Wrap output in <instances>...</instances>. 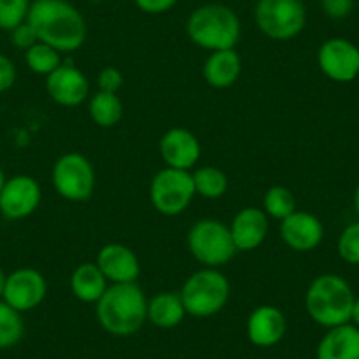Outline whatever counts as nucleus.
Masks as SVG:
<instances>
[{
    "label": "nucleus",
    "instance_id": "1",
    "mask_svg": "<svg viewBox=\"0 0 359 359\" xmlns=\"http://www.w3.org/2000/svg\"><path fill=\"white\" fill-rule=\"evenodd\" d=\"M27 22L37 39L60 53L79 50L86 39V22L67 0H34Z\"/></svg>",
    "mask_w": 359,
    "mask_h": 359
},
{
    "label": "nucleus",
    "instance_id": "2",
    "mask_svg": "<svg viewBox=\"0 0 359 359\" xmlns=\"http://www.w3.org/2000/svg\"><path fill=\"white\" fill-rule=\"evenodd\" d=\"M148 299L143 289L133 284L108 285L102 298L95 303L99 324L113 337H130L147 323Z\"/></svg>",
    "mask_w": 359,
    "mask_h": 359
},
{
    "label": "nucleus",
    "instance_id": "3",
    "mask_svg": "<svg viewBox=\"0 0 359 359\" xmlns=\"http://www.w3.org/2000/svg\"><path fill=\"white\" fill-rule=\"evenodd\" d=\"M354 292L345 278L334 273H324L310 282L305 292V309L310 319L324 327L351 323Z\"/></svg>",
    "mask_w": 359,
    "mask_h": 359
},
{
    "label": "nucleus",
    "instance_id": "4",
    "mask_svg": "<svg viewBox=\"0 0 359 359\" xmlns=\"http://www.w3.org/2000/svg\"><path fill=\"white\" fill-rule=\"evenodd\" d=\"M187 36L203 50H234L241 36V23L236 13L224 4H205L191 13Z\"/></svg>",
    "mask_w": 359,
    "mask_h": 359
},
{
    "label": "nucleus",
    "instance_id": "5",
    "mask_svg": "<svg viewBox=\"0 0 359 359\" xmlns=\"http://www.w3.org/2000/svg\"><path fill=\"white\" fill-rule=\"evenodd\" d=\"M180 296L187 316L212 317L229 302L231 284L219 268H203L185 280Z\"/></svg>",
    "mask_w": 359,
    "mask_h": 359
},
{
    "label": "nucleus",
    "instance_id": "6",
    "mask_svg": "<svg viewBox=\"0 0 359 359\" xmlns=\"http://www.w3.org/2000/svg\"><path fill=\"white\" fill-rule=\"evenodd\" d=\"M187 247L205 268H220L236 255L229 226L217 219H201L189 229Z\"/></svg>",
    "mask_w": 359,
    "mask_h": 359
},
{
    "label": "nucleus",
    "instance_id": "7",
    "mask_svg": "<svg viewBox=\"0 0 359 359\" xmlns=\"http://www.w3.org/2000/svg\"><path fill=\"white\" fill-rule=\"evenodd\" d=\"M254 18L266 37L291 41L305 29L306 9L302 0H257Z\"/></svg>",
    "mask_w": 359,
    "mask_h": 359
},
{
    "label": "nucleus",
    "instance_id": "8",
    "mask_svg": "<svg viewBox=\"0 0 359 359\" xmlns=\"http://www.w3.org/2000/svg\"><path fill=\"white\" fill-rule=\"evenodd\" d=\"M196 196L191 171L168 168L157 172L150 184V201L161 215L176 217L189 208Z\"/></svg>",
    "mask_w": 359,
    "mask_h": 359
},
{
    "label": "nucleus",
    "instance_id": "9",
    "mask_svg": "<svg viewBox=\"0 0 359 359\" xmlns=\"http://www.w3.org/2000/svg\"><path fill=\"white\" fill-rule=\"evenodd\" d=\"M51 182L60 198L71 203H83L92 198L95 191V169L85 155L67 151L55 162Z\"/></svg>",
    "mask_w": 359,
    "mask_h": 359
},
{
    "label": "nucleus",
    "instance_id": "10",
    "mask_svg": "<svg viewBox=\"0 0 359 359\" xmlns=\"http://www.w3.org/2000/svg\"><path fill=\"white\" fill-rule=\"evenodd\" d=\"M43 192L34 176L16 175L6 180L0 191V213L8 220H23L41 205Z\"/></svg>",
    "mask_w": 359,
    "mask_h": 359
},
{
    "label": "nucleus",
    "instance_id": "11",
    "mask_svg": "<svg viewBox=\"0 0 359 359\" xmlns=\"http://www.w3.org/2000/svg\"><path fill=\"white\" fill-rule=\"evenodd\" d=\"M317 64L330 79L348 83L359 74V48L344 37L327 39L317 51Z\"/></svg>",
    "mask_w": 359,
    "mask_h": 359
},
{
    "label": "nucleus",
    "instance_id": "12",
    "mask_svg": "<svg viewBox=\"0 0 359 359\" xmlns=\"http://www.w3.org/2000/svg\"><path fill=\"white\" fill-rule=\"evenodd\" d=\"M48 294V282L41 271L34 268H20L8 275L4 299L18 312H30L44 302Z\"/></svg>",
    "mask_w": 359,
    "mask_h": 359
},
{
    "label": "nucleus",
    "instance_id": "13",
    "mask_svg": "<svg viewBox=\"0 0 359 359\" xmlns=\"http://www.w3.org/2000/svg\"><path fill=\"white\" fill-rule=\"evenodd\" d=\"M46 92L53 102L64 108H76L90 95L88 78L78 67L62 64L46 76Z\"/></svg>",
    "mask_w": 359,
    "mask_h": 359
},
{
    "label": "nucleus",
    "instance_id": "14",
    "mask_svg": "<svg viewBox=\"0 0 359 359\" xmlns=\"http://www.w3.org/2000/svg\"><path fill=\"white\" fill-rule=\"evenodd\" d=\"M158 151L168 168L191 171L201 158V143L189 129L172 127L158 141Z\"/></svg>",
    "mask_w": 359,
    "mask_h": 359
},
{
    "label": "nucleus",
    "instance_id": "15",
    "mask_svg": "<svg viewBox=\"0 0 359 359\" xmlns=\"http://www.w3.org/2000/svg\"><path fill=\"white\" fill-rule=\"evenodd\" d=\"M95 264L109 284H133L141 271L140 259L123 243H108L99 250Z\"/></svg>",
    "mask_w": 359,
    "mask_h": 359
},
{
    "label": "nucleus",
    "instance_id": "16",
    "mask_svg": "<svg viewBox=\"0 0 359 359\" xmlns=\"http://www.w3.org/2000/svg\"><path fill=\"white\" fill-rule=\"evenodd\" d=\"M280 236L291 250L310 252L323 241L324 227L319 217L296 210L280 222Z\"/></svg>",
    "mask_w": 359,
    "mask_h": 359
},
{
    "label": "nucleus",
    "instance_id": "17",
    "mask_svg": "<svg viewBox=\"0 0 359 359\" xmlns=\"http://www.w3.org/2000/svg\"><path fill=\"white\" fill-rule=\"evenodd\" d=\"M287 331V320L282 310L273 305H261L250 312L247 319V337L255 347H273Z\"/></svg>",
    "mask_w": 359,
    "mask_h": 359
},
{
    "label": "nucleus",
    "instance_id": "18",
    "mask_svg": "<svg viewBox=\"0 0 359 359\" xmlns=\"http://www.w3.org/2000/svg\"><path fill=\"white\" fill-rule=\"evenodd\" d=\"M268 215L262 208H241L231 220L229 231L238 252H252L264 243L268 236Z\"/></svg>",
    "mask_w": 359,
    "mask_h": 359
},
{
    "label": "nucleus",
    "instance_id": "19",
    "mask_svg": "<svg viewBox=\"0 0 359 359\" xmlns=\"http://www.w3.org/2000/svg\"><path fill=\"white\" fill-rule=\"evenodd\" d=\"M317 359H359V327L351 323L330 327L317 345Z\"/></svg>",
    "mask_w": 359,
    "mask_h": 359
},
{
    "label": "nucleus",
    "instance_id": "20",
    "mask_svg": "<svg viewBox=\"0 0 359 359\" xmlns=\"http://www.w3.org/2000/svg\"><path fill=\"white\" fill-rule=\"evenodd\" d=\"M241 74V58L236 50L212 51L203 65V78L212 88L226 90L236 85Z\"/></svg>",
    "mask_w": 359,
    "mask_h": 359
},
{
    "label": "nucleus",
    "instance_id": "21",
    "mask_svg": "<svg viewBox=\"0 0 359 359\" xmlns=\"http://www.w3.org/2000/svg\"><path fill=\"white\" fill-rule=\"evenodd\" d=\"M109 282L95 262H81L71 275V292L81 303H97L108 289Z\"/></svg>",
    "mask_w": 359,
    "mask_h": 359
},
{
    "label": "nucleus",
    "instance_id": "22",
    "mask_svg": "<svg viewBox=\"0 0 359 359\" xmlns=\"http://www.w3.org/2000/svg\"><path fill=\"white\" fill-rule=\"evenodd\" d=\"M185 316H187V312H185L180 292L162 291L148 299L147 320H150L154 326L161 327V330L176 327L178 324L184 323Z\"/></svg>",
    "mask_w": 359,
    "mask_h": 359
},
{
    "label": "nucleus",
    "instance_id": "23",
    "mask_svg": "<svg viewBox=\"0 0 359 359\" xmlns=\"http://www.w3.org/2000/svg\"><path fill=\"white\" fill-rule=\"evenodd\" d=\"M88 115L92 122L102 129H111L118 126L123 118V104L118 94H109L97 90L88 102Z\"/></svg>",
    "mask_w": 359,
    "mask_h": 359
},
{
    "label": "nucleus",
    "instance_id": "24",
    "mask_svg": "<svg viewBox=\"0 0 359 359\" xmlns=\"http://www.w3.org/2000/svg\"><path fill=\"white\" fill-rule=\"evenodd\" d=\"M196 194L205 199H220L227 192L229 180L222 169L215 165H203L192 172Z\"/></svg>",
    "mask_w": 359,
    "mask_h": 359
},
{
    "label": "nucleus",
    "instance_id": "25",
    "mask_svg": "<svg viewBox=\"0 0 359 359\" xmlns=\"http://www.w3.org/2000/svg\"><path fill=\"white\" fill-rule=\"evenodd\" d=\"M25 333L22 312L9 306L4 299H0V351L11 348L20 344Z\"/></svg>",
    "mask_w": 359,
    "mask_h": 359
},
{
    "label": "nucleus",
    "instance_id": "26",
    "mask_svg": "<svg viewBox=\"0 0 359 359\" xmlns=\"http://www.w3.org/2000/svg\"><path fill=\"white\" fill-rule=\"evenodd\" d=\"M262 210L268 215V219L284 220L296 212V199L292 191H289L284 185H275L266 191L264 198H262Z\"/></svg>",
    "mask_w": 359,
    "mask_h": 359
},
{
    "label": "nucleus",
    "instance_id": "27",
    "mask_svg": "<svg viewBox=\"0 0 359 359\" xmlns=\"http://www.w3.org/2000/svg\"><path fill=\"white\" fill-rule=\"evenodd\" d=\"M25 64L34 74L50 76L55 69L62 65L60 51L39 41V43H36L32 48L25 51Z\"/></svg>",
    "mask_w": 359,
    "mask_h": 359
},
{
    "label": "nucleus",
    "instance_id": "28",
    "mask_svg": "<svg viewBox=\"0 0 359 359\" xmlns=\"http://www.w3.org/2000/svg\"><path fill=\"white\" fill-rule=\"evenodd\" d=\"M30 0H0V30L11 32L27 22L30 11Z\"/></svg>",
    "mask_w": 359,
    "mask_h": 359
},
{
    "label": "nucleus",
    "instance_id": "29",
    "mask_svg": "<svg viewBox=\"0 0 359 359\" xmlns=\"http://www.w3.org/2000/svg\"><path fill=\"white\" fill-rule=\"evenodd\" d=\"M338 254L348 264H359V222L351 224L338 238Z\"/></svg>",
    "mask_w": 359,
    "mask_h": 359
},
{
    "label": "nucleus",
    "instance_id": "30",
    "mask_svg": "<svg viewBox=\"0 0 359 359\" xmlns=\"http://www.w3.org/2000/svg\"><path fill=\"white\" fill-rule=\"evenodd\" d=\"M97 86L101 92H109V94H118L120 88L123 86V74L120 69L104 67L97 76Z\"/></svg>",
    "mask_w": 359,
    "mask_h": 359
},
{
    "label": "nucleus",
    "instance_id": "31",
    "mask_svg": "<svg viewBox=\"0 0 359 359\" xmlns=\"http://www.w3.org/2000/svg\"><path fill=\"white\" fill-rule=\"evenodd\" d=\"M11 43L15 44L16 48H20V50L27 51L29 48H32L34 44L39 43V39H37V34L36 30L32 29V25H30L29 22L22 23V25L16 27L15 30H11Z\"/></svg>",
    "mask_w": 359,
    "mask_h": 359
},
{
    "label": "nucleus",
    "instance_id": "32",
    "mask_svg": "<svg viewBox=\"0 0 359 359\" xmlns=\"http://www.w3.org/2000/svg\"><path fill=\"white\" fill-rule=\"evenodd\" d=\"M324 15L331 20H344L354 9V0H320Z\"/></svg>",
    "mask_w": 359,
    "mask_h": 359
},
{
    "label": "nucleus",
    "instance_id": "33",
    "mask_svg": "<svg viewBox=\"0 0 359 359\" xmlns=\"http://www.w3.org/2000/svg\"><path fill=\"white\" fill-rule=\"evenodd\" d=\"M16 78H18V71H16L15 62L6 57L4 53H0V94L13 88Z\"/></svg>",
    "mask_w": 359,
    "mask_h": 359
},
{
    "label": "nucleus",
    "instance_id": "34",
    "mask_svg": "<svg viewBox=\"0 0 359 359\" xmlns=\"http://www.w3.org/2000/svg\"><path fill=\"white\" fill-rule=\"evenodd\" d=\"M134 2L147 15H162L175 8L178 0H134Z\"/></svg>",
    "mask_w": 359,
    "mask_h": 359
},
{
    "label": "nucleus",
    "instance_id": "35",
    "mask_svg": "<svg viewBox=\"0 0 359 359\" xmlns=\"http://www.w3.org/2000/svg\"><path fill=\"white\" fill-rule=\"evenodd\" d=\"M351 320L355 327H359V298H355L354 306H352V313H351Z\"/></svg>",
    "mask_w": 359,
    "mask_h": 359
},
{
    "label": "nucleus",
    "instance_id": "36",
    "mask_svg": "<svg viewBox=\"0 0 359 359\" xmlns=\"http://www.w3.org/2000/svg\"><path fill=\"white\" fill-rule=\"evenodd\" d=\"M6 280H8V275L2 268H0V299L4 296V287H6Z\"/></svg>",
    "mask_w": 359,
    "mask_h": 359
},
{
    "label": "nucleus",
    "instance_id": "37",
    "mask_svg": "<svg viewBox=\"0 0 359 359\" xmlns=\"http://www.w3.org/2000/svg\"><path fill=\"white\" fill-rule=\"evenodd\" d=\"M354 208H355V213H358V217H359V185L354 192Z\"/></svg>",
    "mask_w": 359,
    "mask_h": 359
},
{
    "label": "nucleus",
    "instance_id": "38",
    "mask_svg": "<svg viewBox=\"0 0 359 359\" xmlns=\"http://www.w3.org/2000/svg\"><path fill=\"white\" fill-rule=\"evenodd\" d=\"M6 175H4V169L0 168V191H2V187H4V184H6Z\"/></svg>",
    "mask_w": 359,
    "mask_h": 359
}]
</instances>
